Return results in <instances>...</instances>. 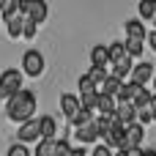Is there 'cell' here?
Listing matches in <instances>:
<instances>
[{"label": "cell", "instance_id": "cell-1", "mask_svg": "<svg viewBox=\"0 0 156 156\" xmlns=\"http://www.w3.org/2000/svg\"><path fill=\"white\" fill-rule=\"evenodd\" d=\"M36 107H38L36 93L22 88L16 96H11V99L5 101V115H8V121H14V123H25V121H33Z\"/></svg>", "mask_w": 156, "mask_h": 156}, {"label": "cell", "instance_id": "cell-2", "mask_svg": "<svg viewBox=\"0 0 156 156\" xmlns=\"http://www.w3.org/2000/svg\"><path fill=\"white\" fill-rule=\"evenodd\" d=\"M22 74L25 71H16V69H5L0 74V99L8 101L11 96H16L22 90Z\"/></svg>", "mask_w": 156, "mask_h": 156}, {"label": "cell", "instance_id": "cell-3", "mask_svg": "<svg viewBox=\"0 0 156 156\" xmlns=\"http://www.w3.org/2000/svg\"><path fill=\"white\" fill-rule=\"evenodd\" d=\"M44 69H47V60H44V55H41L38 49H27V52L22 55V71H25L27 77H41Z\"/></svg>", "mask_w": 156, "mask_h": 156}, {"label": "cell", "instance_id": "cell-4", "mask_svg": "<svg viewBox=\"0 0 156 156\" xmlns=\"http://www.w3.org/2000/svg\"><path fill=\"white\" fill-rule=\"evenodd\" d=\"M3 19H5V27H8V36L11 38H22V33H25V14L19 8H11L8 14H3Z\"/></svg>", "mask_w": 156, "mask_h": 156}, {"label": "cell", "instance_id": "cell-5", "mask_svg": "<svg viewBox=\"0 0 156 156\" xmlns=\"http://www.w3.org/2000/svg\"><path fill=\"white\" fill-rule=\"evenodd\" d=\"M16 140L19 143H38L41 140V126H38V121L33 118V121H25V123H19V129H16Z\"/></svg>", "mask_w": 156, "mask_h": 156}, {"label": "cell", "instance_id": "cell-6", "mask_svg": "<svg viewBox=\"0 0 156 156\" xmlns=\"http://www.w3.org/2000/svg\"><path fill=\"white\" fill-rule=\"evenodd\" d=\"M154 74H156L154 63H151V60H143V63H137V66L132 69V77H129V80L137 82V85H145V88H148V85L154 82Z\"/></svg>", "mask_w": 156, "mask_h": 156}, {"label": "cell", "instance_id": "cell-7", "mask_svg": "<svg viewBox=\"0 0 156 156\" xmlns=\"http://www.w3.org/2000/svg\"><path fill=\"white\" fill-rule=\"evenodd\" d=\"M74 140H77L80 145H93L96 140H101L99 123L93 121V123H88V126H80V129H74Z\"/></svg>", "mask_w": 156, "mask_h": 156}, {"label": "cell", "instance_id": "cell-8", "mask_svg": "<svg viewBox=\"0 0 156 156\" xmlns=\"http://www.w3.org/2000/svg\"><path fill=\"white\" fill-rule=\"evenodd\" d=\"M101 143L104 145H110L112 151H118V148H126V126L123 123H115L104 137H101Z\"/></svg>", "mask_w": 156, "mask_h": 156}, {"label": "cell", "instance_id": "cell-9", "mask_svg": "<svg viewBox=\"0 0 156 156\" xmlns=\"http://www.w3.org/2000/svg\"><path fill=\"white\" fill-rule=\"evenodd\" d=\"M137 115H140V110H137L132 101H118V110H115V118H118V123H123V126H132V123H137Z\"/></svg>", "mask_w": 156, "mask_h": 156}, {"label": "cell", "instance_id": "cell-10", "mask_svg": "<svg viewBox=\"0 0 156 156\" xmlns=\"http://www.w3.org/2000/svg\"><path fill=\"white\" fill-rule=\"evenodd\" d=\"M80 110H82V101H80V96H74V93H63V96H60V112H63L69 121H71V118H74Z\"/></svg>", "mask_w": 156, "mask_h": 156}, {"label": "cell", "instance_id": "cell-11", "mask_svg": "<svg viewBox=\"0 0 156 156\" xmlns=\"http://www.w3.org/2000/svg\"><path fill=\"white\" fill-rule=\"evenodd\" d=\"M123 30H126V36H129V38H143V41H145V38H148V33H151V30L143 25V19H126Z\"/></svg>", "mask_w": 156, "mask_h": 156}, {"label": "cell", "instance_id": "cell-12", "mask_svg": "<svg viewBox=\"0 0 156 156\" xmlns=\"http://www.w3.org/2000/svg\"><path fill=\"white\" fill-rule=\"evenodd\" d=\"M143 137H145V126L137 121L132 126H126V148H134V145H143Z\"/></svg>", "mask_w": 156, "mask_h": 156}, {"label": "cell", "instance_id": "cell-13", "mask_svg": "<svg viewBox=\"0 0 156 156\" xmlns=\"http://www.w3.org/2000/svg\"><path fill=\"white\" fill-rule=\"evenodd\" d=\"M38 126H41V137L58 140V121H55L52 115H41V118H38Z\"/></svg>", "mask_w": 156, "mask_h": 156}, {"label": "cell", "instance_id": "cell-14", "mask_svg": "<svg viewBox=\"0 0 156 156\" xmlns=\"http://www.w3.org/2000/svg\"><path fill=\"white\" fill-rule=\"evenodd\" d=\"M90 66H110V47L96 44L90 49Z\"/></svg>", "mask_w": 156, "mask_h": 156}, {"label": "cell", "instance_id": "cell-15", "mask_svg": "<svg viewBox=\"0 0 156 156\" xmlns=\"http://www.w3.org/2000/svg\"><path fill=\"white\" fill-rule=\"evenodd\" d=\"M47 14H49V8H47L44 0H30V8H27V16L30 19H36L41 25V22H47Z\"/></svg>", "mask_w": 156, "mask_h": 156}, {"label": "cell", "instance_id": "cell-16", "mask_svg": "<svg viewBox=\"0 0 156 156\" xmlns=\"http://www.w3.org/2000/svg\"><path fill=\"white\" fill-rule=\"evenodd\" d=\"M126 58H132V55L126 52V41H115V44H110V66L123 63Z\"/></svg>", "mask_w": 156, "mask_h": 156}, {"label": "cell", "instance_id": "cell-17", "mask_svg": "<svg viewBox=\"0 0 156 156\" xmlns=\"http://www.w3.org/2000/svg\"><path fill=\"white\" fill-rule=\"evenodd\" d=\"M121 88H123V80H118L115 74H110V77H107V80L99 85V90H101V93H107V96H115V99H118Z\"/></svg>", "mask_w": 156, "mask_h": 156}, {"label": "cell", "instance_id": "cell-18", "mask_svg": "<svg viewBox=\"0 0 156 156\" xmlns=\"http://www.w3.org/2000/svg\"><path fill=\"white\" fill-rule=\"evenodd\" d=\"M143 88H145V85H137V82L126 80V82H123V88H121V93H118V101H134V99H137V93H140Z\"/></svg>", "mask_w": 156, "mask_h": 156}, {"label": "cell", "instance_id": "cell-19", "mask_svg": "<svg viewBox=\"0 0 156 156\" xmlns=\"http://www.w3.org/2000/svg\"><path fill=\"white\" fill-rule=\"evenodd\" d=\"M115 110H118V99L101 93V99H99V115H115Z\"/></svg>", "mask_w": 156, "mask_h": 156}, {"label": "cell", "instance_id": "cell-20", "mask_svg": "<svg viewBox=\"0 0 156 156\" xmlns=\"http://www.w3.org/2000/svg\"><path fill=\"white\" fill-rule=\"evenodd\" d=\"M132 69H134V63H132V58H126L123 63H115L110 74H115L118 80H123V82H126V77H132Z\"/></svg>", "mask_w": 156, "mask_h": 156}, {"label": "cell", "instance_id": "cell-21", "mask_svg": "<svg viewBox=\"0 0 156 156\" xmlns=\"http://www.w3.org/2000/svg\"><path fill=\"white\" fill-rule=\"evenodd\" d=\"M93 121H96V118H93V110H85V107H82V110H80L69 123H71L74 129H80V126H88V123H93Z\"/></svg>", "mask_w": 156, "mask_h": 156}, {"label": "cell", "instance_id": "cell-22", "mask_svg": "<svg viewBox=\"0 0 156 156\" xmlns=\"http://www.w3.org/2000/svg\"><path fill=\"white\" fill-rule=\"evenodd\" d=\"M55 145H58V140H47V137H41L38 145H36V156H55Z\"/></svg>", "mask_w": 156, "mask_h": 156}, {"label": "cell", "instance_id": "cell-23", "mask_svg": "<svg viewBox=\"0 0 156 156\" xmlns=\"http://www.w3.org/2000/svg\"><path fill=\"white\" fill-rule=\"evenodd\" d=\"M126 52H129L132 58H143L145 41H143V38H126Z\"/></svg>", "mask_w": 156, "mask_h": 156}, {"label": "cell", "instance_id": "cell-24", "mask_svg": "<svg viewBox=\"0 0 156 156\" xmlns=\"http://www.w3.org/2000/svg\"><path fill=\"white\" fill-rule=\"evenodd\" d=\"M77 88H80V96H85V93H96V90H99V85H96L88 74H82V77L77 80Z\"/></svg>", "mask_w": 156, "mask_h": 156}, {"label": "cell", "instance_id": "cell-25", "mask_svg": "<svg viewBox=\"0 0 156 156\" xmlns=\"http://www.w3.org/2000/svg\"><path fill=\"white\" fill-rule=\"evenodd\" d=\"M137 11H140V19H156V5H154V0H140Z\"/></svg>", "mask_w": 156, "mask_h": 156}, {"label": "cell", "instance_id": "cell-26", "mask_svg": "<svg viewBox=\"0 0 156 156\" xmlns=\"http://www.w3.org/2000/svg\"><path fill=\"white\" fill-rule=\"evenodd\" d=\"M88 77L96 82V85H101L107 77H110V71H107V66H90V71H88Z\"/></svg>", "mask_w": 156, "mask_h": 156}, {"label": "cell", "instance_id": "cell-27", "mask_svg": "<svg viewBox=\"0 0 156 156\" xmlns=\"http://www.w3.org/2000/svg\"><path fill=\"white\" fill-rule=\"evenodd\" d=\"M99 99H101V90L80 96V101H82V107H85V110H99Z\"/></svg>", "mask_w": 156, "mask_h": 156}, {"label": "cell", "instance_id": "cell-28", "mask_svg": "<svg viewBox=\"0 0 156 156\" xmlns=\"http://www.w3.org/2000/svg\"><path fill=\"white\" fill-rule=\"evenodd\" d=\"M96 123H99V132H101V137H104V134L118 123V118H115V115H99V118H96Z\"/></svg>", "mask_w": 156, "mask_h": 156}, {"label": "cell", "instance_id": "cell-29", "mask_svg": "<svg viewBox=\"0 0 156 156\" xmlns=\"http://www.w3.org/2000/svg\"><path fill=\"white\" fill-rule=\"evenodd\" d=\"M36 33H38V22L30 19V16H25V33H22V38H36Z\"/></svg>", "mask_w": 156, "mask_h": 156}, {"label": "cell", "instance_id": "cell-30", "mask_svg": "<svg viewBox=\"0 0 156 156\" xmlns=\"http://www.w3.org/2000/svg\"><path fill=\"white\" fill-rule=\"evenodd\" d=\"M71 148H74V145H71L69 140H63V137H60V140H58V145H55V156H69V154H71Z\"/></svg>", "mask_w": 156, "mask_h": 156}, {"label": "cell", "instance_id": "cell-31", "mask_svg": "<svg viewBox=\"0 0 156 156\" xmlns=\"http://www.w3.org/2000/svg\"><path fill=\"white\" fill-rule=\"evenodd\" d=\"M5 156H30V151H27L25 143H14V145L8 148V154H5Z\"/></svg>", "mask_w": 156, "mask_h": 156}, {"label": "cell", "instance_id": "cell-32", "mask_svg": "<svg viewBox=\"0 0 156 156\" xmlns=\"http://www.w3.org/2000/svg\"><path fill=\"white\" fill-rule=\"evenodd\" d=\"M137 121H140L143 126H145V123H154V121H156V115H154V110H151V104H148L145 110H140V115H137Z\"/></svg>", "mask_w": 156, "mask_h": 156}, {"label": "cell", "instance_id": "cell-33", "mask_svg": "<svg viewBox=\"0 0 156 156\" xmlns=\"http://www.w3.org/2000/svg\"><path fill=\"white\" fill-rule=\"evenodd\" d=\"M93 156H115V151H112L110 145H96V151H93Z\"/></svg>", "mask_w": 156, "mask_h": 156}, {"label": "cell", "instance_id": "cell-34", "mask_svg": "<svg viewBox=\"0 0 156 156\" xmlns=\"http://www.w3.org/2000/svg\"><path fill=\"white\" fill-rule=\"evenodd\" d=\"M11 8H16V0H0V14H8Z\"/></svg>", "mask_w": 156, "mask_h": 156}, {"label": "cell", "instance_id": "cell-35", "mask_svg": "<svg viewBox=\"0 0 156 156\" xmlns=\"http://www.w3.org/2000/svg\"><path fill=\"white\" fill-rule=\"evenodd\" d=\"M16 8H19V11H22V14L27 16V8H30V0H16Z\"/></svg>", "mask_w": 156, "mask_h": 156}, {"label": "cell", "instance_id": "cell-36", "mask_svg": "<svg viewBox=\"0 0 156 156\" xmlns=\"http://www.w3.org/2000/svg\"><path fill=\"white\" fill-rule=\"evenodd\" d=\"M145 41H148V47H151V49L156 52V27L151 30V33H148V38H145Z\"/></svg>", "mask_w": 156, "mask_h": 156}, {"label": "cell", "instance_id": "cell-37", "mask_svg": "<svg viewBox=\"0 0 156 156\" xmlns=\"http://www.w3.org/2000/svg\"><path fill=\"white\" fill-rule=\"evenodd\" d=\"M69 156H85V145H82V148H80V145H74V148H71V154Z\"/></svg>", "mask_w": 156, "mask_h": 156}, {"label": "cell", "instance_id": "cell-38", "mask_svg": "<svg viewBox=\"0 0 156 156\" xmlns=\"http://www.w3.org/2000/svg\"><path fill=\"white\" fill-rule=\"evenodd\" d=\"M115 156H129V148H118V151H115Z\"/></svg>", "mask_w": 156, "mask_h": 156}, {"label": "cell", "instance_id": "cell-39", "mask_svg": "<svg viewBox=\"0 0 156 156\" xmlns=\"http://www.w3.org/2000/svg\"><path fill=\"white\" fill-rule=\"evenodd\" d=\"M145 156H156V145H151V148H145Z\"/></svg>", "mask_w": 156, "mask_h": 156}, {"label": "cell", "instance_id": "cell-40", "mask_svg": "<svg viewBox=\"0 0 156 156\" xmlns=\"http://www.w3.org/2000/svg\"><path fill=\"white\" fill-rule=\"evenodd\" d=\"M151 110H154V115H156V93H154V99H151Z\"/></svg>", "mask_w": 156, "mask_h": 156}, {"label": "cell", "instance_id": "cell-41", "mask_svg": "<svg viewBox=\"0 0 156 156\" xmlns=\"http://www.w3.org/2000/svg\"><path fill=\"white\" fill-rule=\"evenodd\" d=\"M151 88H154V93H156V74H154V82H151Z\"/></svg>", "mask_w": 156, "mask_h": 156}, {"label": "cell", "instance_id": "cell-42", "mask_svg": "<svg viewBox=\"0 0 156 156\" xmlns=\"http://www.w3.org/2000/svg\"><path fill=\"white\" fill-rule=\"evenodd\" d=\"M154 5H156V0H154Z\"/></svg>", "mask_w": 156, "mask_h": 156}, {"label": "cell", "instance_id": "cell-43", "mask_svg": "<svg viewBox=\"0 0 156 156\" xmlns=\"http://www.w3.org/2000/svg\"><path fill=\"white\" fill-rule=\"evenodd\" d=\"M154 25H156V19H154Z\"/></svg>", "mask_w": 156, "mask_h": 156}]
</instances>
